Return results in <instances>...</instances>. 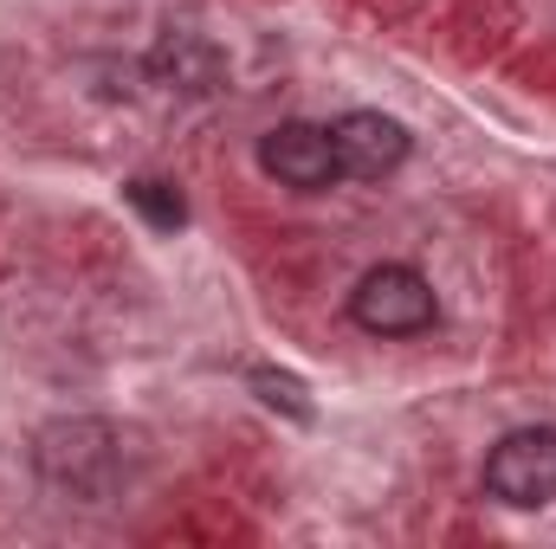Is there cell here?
I'll use <instances>...</instances> for the list:
<instances>
[{
  "label": "cell",
  "mask_w": 556,
  "mask_h": 549,
  "mask_svg": "<svg viewBox=\"0 0 556 549\" xmlns=\"http://www.w3.org/2000/svg\"><path fill=\"white\" fill-rule=\"evenodd\" d=\"M330 137H337L343 181H389L408 162V149H415V137L395 117H382V111H350V117L330 124Z\"/></svg>",
  "instance_id": "5"
},
{
  "label": "cell",
  "mask_w": 556,
  "mask_h": 549,
  "mask_svg": "<svg viewBox=\"0 0 556 549\" xmlns=\"http://www.w3.org/2000/svg\"><path fill=\"white\" fill-rule=\"evenodd\" d=\"M350 323L369 330V336L402 343V336H420V330L440 323V297H433L427 272L402 266V259H382V266H369V272L356 278V291H350Z\"/></svg>",
  "instance_id": "2"
},
{
  "label": "cell",
  "mask_w": 556,
  "mask_h": 549,
  "mask_svg": "<svg viewBox=\"0 0 556 549\" xmlns=\"http://www.w3.org/2000/svg\"><path fill=\"white\" fill-rule=\"evenodd\" d=\"M124 201L137 207L155 233L188 227V201H181V188H175V181H162V175H137V181H124Z\"/></svg>",
  "instance_id": "7"
},
{
  "label": "cell",
  "mask_w": 556,
  "mask_h": 549,
  "mask_svg": "<svg viewBox=\"0 0 556 549\" xmlns=\"http://www.w3.org/2000/svg\"><path fill=\"white\" fill-rule=\"evenodd\" d=\"M485 498L505 511H551L556 505V426H511L485 452Z\"/></svg>",
  "instance_id": "3"
},
{
  "label": "cell",
  "mask_w": 556,
  "mask_h": 549,
  "mask_svg": "<svg viewBox=\"0 0 556 549\" xmlns=\"http://www.w3.org/2000/svg\"><path fill=\"white\" fill-rule=\"evenodd\" d=\"M149 78L168 85V91H181V98H207V91L227 85V59L201 33H162L155 52H149Z\"/></svg>",
  "instance_id": "6"
},
{
  "label": "cell",
  "mask_w": 556,
  "mask_h": 549,
  "mask_svg": "<svg viewBox=\"0 0 556 549\" xmlns=\"http://www.w3.org/2000/svg\"><path fill=\"white\" fill-rule=\"evenodd\" d=\"M260 168L273 175L278 188H291V194H324V188L343 181L330 124H304V117H291V124H278V130L260 137Z\"/></svg>",
  "instance_id": "4"
},
{
  "label": "cell",
  "mask_w": 556,
  "mask_h": 549,
  "mask_svg": "<svg viewBox=\"0 0 556 549\" xmlns=\"http://www.w3.org/2000/svg\"><path fill=\"white\" fill-rule=\"evenodd\" d=\"M247 382L260 388L266 408L291 413V420H311V401H304V382L298 375H285V369H247Z\"/></svg>",
  "instance_id": "8"
},
{
  "label": "cell",
  "mask_w": 556,
  "mask_h": 549,
  "mask_svg": "<svg viewBox=\"0 0 556 549\" xmlns=\"http://www.w3.org/2000/svg\"><path fill=\"white\" fill-rule=\"evenodd\" d=\"M33 472L46 491L59 498H78V505H104L124 491L130 478V439L98 420V413H65V420H46L33 433Z\"/></svg>",
  "instance_id": "1"
}]
</instances>
